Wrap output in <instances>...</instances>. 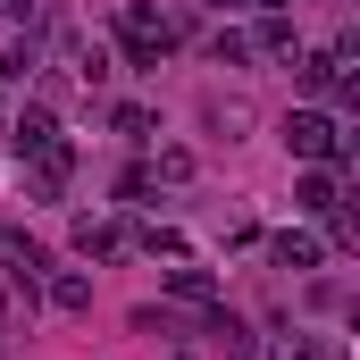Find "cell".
Listing matches in <instances>:
<instances>
[{"label":"cell","instance_id":"6da1fadb","mask_svg":"<svg viewBox=\"0 0 360 360\" xmlns=\"http://www.w3.org/2000/svg\"><path fill=\"white\" fill-rule=\"evenodd\" d=\"M285 151H293V160H344V126H335L327 109H293V117H285Z\"/></svg>","mask_w":360,"mask_h":360},{"label":"cell","instance_id":"7a4b0ae2","mask_svg":"<svg viewBox=\"0 0 360 360\" xmlns=\"http://www.w3.org/2000/svg\"><path fill=\"white\" fill-rule=\"evenodd\" d=\"M269 252H276V269H319V243L310 235H276Z\"/></svg>","mask_w":360,"mask_h":360},{"label":"cell","instance_id":"3957f363","mask_svg":"<svg viewBox=\"0 0 360 360\" xmlns=\"http://www.w3.org/2000/svg\"><path fill=\"white\" fill-rule=\"evenodd\" d=\"M17 151H51V109H25L17 117Z\"/></svg>","mask_w":360,"mask_h":360},{"label":"cell","instance_id":"277c9868","mask_svg":"<svg viewBox=\"0 0 360 360\" xmlns=\"http://www.w3.org/2000/svg\"><path fill=\"white\" fill-rule=\"evenodd\" d=\"M51 302H59V310H84L92 285H84V276H59V285H51Z\"/></svg>","mask_w":360,"mask_h":360},{"label":"cell","instance_id":"5b68a950","mask_svg":"<svg viewBox=\"0 0 360 360\" xmlns=\"http://www.w3.org/2000/svg\"><path fill=\"white\" fill-rule=\"evenodd\" d=\"M76 243H84V252H101V260H109V252H117V226H92V218H84V226H76Z\"/></svg>","mask_w":360,"mask_h":360},{"label":"cell","instance_id":"8992f818","mask_svg":"<svg viewBox=\"0 0 360 360\" xmlns=\"http://www.w3.org/2000/svg\"><path fill=\"white\" fill-rule=\"evenodd\" d=\"M168 293H184V302H210V276H201V269H176V276H168Z\"/></svg>","mask_w":360,"mask_h":360},{"label":"cell","instance_id":"52a82bcc","mask_svg":"<svg viewBox=\"0 0 360 360\" xmlns=\"http://www.w3.org/2000/svg\"><path fill=\"white\" fill-rule=\"evenodd\" d=\"M210 51H218V68H243V59H252V42H243V34H218Z\"/></svg>","mask_w":360,"mask_h":360},{"label":"cell","instance_id":"ba28073f","mask_svg":"<svg viewBox=\"0 0 360 360\" xmlns=\"http://www.w3.org/2000/svg\"><path fill=\"white\" fill-rule=\"evenodd\" d=\"M0 17H25V0H0Z\"/></svg>","mask_w":360,"mask_h":360}]
</instances>
